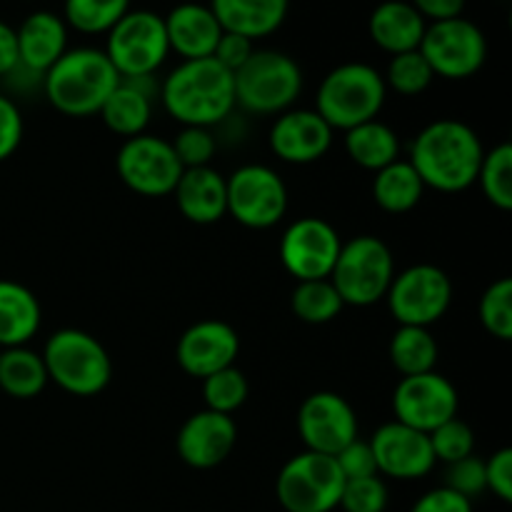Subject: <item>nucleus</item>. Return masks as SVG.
Returning <instances> with one entry per match:
<instances>
[{"instance_id":"obj_17","label":"nucleus","mask_w":512,"mask_h":512,"mask_svg":"<svg viewBox=\"0 0 512 512\" xmlns=\"http://www.w3.org/2000/svg\"><path fill=\"white\" fill-rule=\"evenodd\" d=\"M378 475L393 480H420L435 468V455L430 438L420 430L390 420L375 430L370 440Z\"/></svg>"},{"instance_id":"obj_22","label":"nucleus","mask_w":512,"mask_h":512,"mask_svg":"<svg viewBox=\"0 0 512 512\" xmlns=\"http://www.w3.org/2000/svg\"><path fill=\"white\" fill-rule=\"evenodd\" d=\"M165 35H168L170 53L183 60L213 58L223 28L213 15L210 5L180 3L163 18Z\"/></svg>"},{"instance_id":"obj_47","label":"nucleus","mask_w":512,"mask_h":512,"mask_svg":"<svg viewBox=\"0 0 512 512\" xmlns=\"http://www.w3.org/2000/svg\"><path fill=\"white\" fill-rule=\"evenodd\" d=\"M410 5H413L428 23L460 18L465 10V0H410Z\"/></svg>"},{"instance_id":"obj_46","label":"nucleus","mask_w":512,"mask_h":512,"mask_svg":"<svg viewBox=\"0 0 512 512\" xmlns=\"http://www.w3.org/2000/svg\"><path fill=\"white\" fill-rule=\"evenodd\" d=\"M410 512H473V500L463 498V495L453 493L443 485V488L420 495Z\"/></svg>"},{"instance_id":"obj_5","label":"nucleus","mask_w":512,"mask_h":512,"mask_svg":"<svg viewBox=\"0 0 512 512\" xmlns=\"http://www.w3.org/2000/svg\"><path fill=\"white\" fill-rule=\"evenodd\" d=\"M48 380L75 398L103 393L113 378V360L95 335L78 328L55 330L43 348Z\"/></svg>"},{"instance_id":"obj_28","label":"nucleus","mask_w":512,"mask_h":512,"mask_svg":"<svg viewBox=\"0 0 512 512\" xmlns=\"http://www.w3.org/2000/svg\"><path fill=\"white\" fill-rule=\"evenodd\" d=\"M345 153L355 165L365 170H383L385 165L400 160V138L390 125L380 123L378 118L360 123L345 130Z\"/></svg>"},{"instance_id":"obj_7","label":"nucleus","mask_w":512,"mask_h":512,"mask_svg":"<svg viewBox=\"0 0 512 512\" xmlns=\"http://www.w3.org/2000/svg\"><path fill=\"white\" fill-rule=\"evenodd\" d=\"M395 278L393 250L375 235H358L340 248L330 283L338 290L343 305L368 308L388 295Z\"/></svg>"},{"instance_id":"obj_30","label":"nucleus","mask_w":512,"mask_h":512,"mask_svg":"<svg viewBox=\"0 0 512 512\" xmlns=\"http://www.w3.org/2000/svg\"><path fill=\"white\" fill-rule=\"evenodd\" d=\"M425 185L408 160H395L373 178V198L390 215L410 213L423 200Z\"/></svg>"},{"instance_id":"obj_9","label":"nucleus","mask_w":512,"mask_h":512,"mask_svg":"<svg viewBox=\"0 0 512 512\" xmlns=\"http://www.w3.org/2000/svg\"><path fill=\"white\" fill-rule=\"evenodd\" d=\"M343 485L345 478L335 458L303 450L278 473L275 495L285 512H333Z\"/></svg>"},{"instance_id":"obj_26","label":"nucleus","mask_w":512,"mask_h":512,"mask_svg":"<svg viewBox=\"0 0 512 512\" xmlns=\"http://www.w3.org/2000/svg\"><path fill=\"white\" fill-rule=\"evenodd\" d=\"M208 5L225 33H238L255 43L285 23L290 0H210Z\"/></svg>"},{"instance_id":"obj_15","label":"nucleus","mask_w":512,"mask_h":512,"mask_svg":"<svg viewBox=\"0 0 512 512\" xmlns=\"http://www.w3.org/2000/svg\"><path fill=\"white\" fill-rule=\"evenodd\" d=\"M458 390L445 375L430 373L400 378L393 390L395 420L420 433H433L438 425L458 418Z\"/></svg>"},{"instance_id":"obj_34","label":"nucleus","mask_w":512,"mask_h":512,"mask_svg":"<svg viewBox=\"0 0 512 512\" xmlns=\"http://www.w3.org/2000/svg\"><path fill=\"white\" fill-rule=\"evenodd\" d=\"M483 195L490 205L498 210L512 208V145L500 143L493 150H485L483 163H480L478 178Z\"/></svg>"},{"instance_id":"obj_1","label":"nucleus","mask_w":512,"mask_h":512,"mask_svg":"<svg viewBox=\"0 0 512 512\" xmlns=\"http://www.w3.org/2000/svg\"><path fill=\"white\" fill-rule=\"evenodd\" d=\"M485 148L463 120L440 118L425 125L410 145V160L425 188L463 193L475 185Z\"/></svg>"},{"instance_id":"obj_19","label":"nucleus","mask_w":512,"mask_h":512,"mask_svg":"<svg viewBox=\"0 0 512 512\" xmlns=\"http://www.w3.org/2000/svg\"><path fill=\"white\" fill-rule=\"evenodd\" d=\"M333 133L335 130L315 110L290 108L275 115L268 143L275 158H280L283 163L310 165L325 158L333 145Z\"/></svg>"},{"instance_id":"obj_39","label":"nucleus","mask_w":512,"mask_h":512,"mask_svg":"<svg viewBox=\"0 0 512 512\" xmlns=\"http://www.w3.org/2000/svg\"><path fill=\"white\" fill-rule=\"evenodd\" d=\"M388 500L390 493L385 480L380 475H370V478L345 480L338 508L343 512H385Z\"/></svg>"},{"instance_id":"obj_33","label":"nucleus","mask_w":512,"mask_h":512,"mask_svg":"<svg viewBox=\"0 0 512 512\" xmlns=\"http://www.w3.org/2000/svg\"><path fill=\"white\" fill-rule=\"evenodd\" d=\"M130 10V0H65L63 20L83 35H108Z\"/></svg>"},{"instance_id":"obj_29","label":"nucleus","mask_w":512,"mask_h":512,"mask_svg":"<svg viewBox=\"0 0 512 512\" xmlns=\"http://www.w3.org/2000/svg\"><path fill=\"white\" fill-rule=\"evenodd\" d=\"M43 355L28 345L0 350V390L15 400H33L48 385Z\"/></svg>"},{"instance_id":"obj_41","label":"nucleus","mask_w":512,"mask_h":512,"mask_svg":"<svg viewBox=\"0 0 512 512\" xmlns=\"http://www.w3.org/2000/svg\"><path fill=\"white\" fill-rule=\"evenodd\" d=\"M445 488L468 500L478 498L480 493L488 490L485 488V460H480L473 453L468 458L458 460V463H450L448 470H445Z\"/></svg>"},{"instance_id":"obj_21","label":"nucleus","mask_w":512,"mask_h":512,"mask_svg":"<svg viewBox=\"0 0 512 512\" xmlns=\"http://www.w3.org/2000/svg\"><path fill=\"white\" fill-rule=\"evenodd\" d=\"M155 95H160V83H155V75L120 78L118 88L108 95L100 108V120L110 133L125 140L143 135L153 118Z\"/></svg>"},{"instance_id":"obj_35","label":"nucleus","mask_w":512,"mask_h":512,"mask_svg":"<svg viewBox=\"0 0 512 512\" xmlns=\"http://www.w3.org/2000/svg\"><path fill=\"white\" fill-rule=\"evenodd\" d=\"M248 393V378H245L243 370H238L235 365L218 370V373L208 375V378L203 380L205 410H213V413L233 415L235 410L243 408V403L248 400Z\"/></svg>"},{"instance_id":"obj_27","label":"nucleus","mask_w":512,"mask_h":512,"mask_svg":"<svg viewBox=\"0 0 512 512\" xmlns=\"http://www.w3.org/2000/svg\"><path fill=\"white\" fill-rule=\"evenodd\" d=\"M43 310L30 288L0 280V348H20L38 335Z\"/></svg>"},{"instance_id":"obj_48","label":"nucleus","mask_w":512,"mask_h":512,"mask_svg":"<svg viewBox=\"0 0 512 512\" xmlns=\"http://www.w3.org/2000/svg\"><path fill=\"white\" fill-rule=\"evenodd\" d=\"M20 65V53H18V35H15L13 25L3 23L0 20V78L13 73Z\"/></svg>"},{"instance_id":"obj_43","label":"nucleus","mask_w":512,"mask_h":512,"mask_svg":"<svg viewBox=\"0 0 512 512\" xmlns=\"http://www.w3.org/2000/svg\"><path fill=\"white\" fill-rule=\"evenodd\" d=\"M23 140V115L13 98L0 93V163L13 158Z\"/></svg>"},{"instance_id":"obj_42","label":"nucleus","mask_w":512,"mask_h":512,"mask_svg":"<svg viewBox=\"0 0 512 512\" xmlns=\"http://www.w3.org/2000/svg\"><path fill=\"white\" fill-rule=\"evenodd\" d=\"M335 463H338L340 473L345 480H358V478H370V475H378V465H375L373 450L370 443L355 438L353 443L345 445L338 455H335Z\"/></svg>"},{"instance_id":"obj_8","label":"nucleus","mask_w":512,"mask_h":512,"mask_svg":"<svg viewBox=\"0 0 512 512\" xmlns=\"http://www.w3.org/2000/svg\"><path fill=\"white\" fill-rule=\"evenodd\" d=\"M103 50L120 78L155 75L170 55L163 15L153 10H128L108 30Z\"/></svg>"},{"instance_id":"obj_38","label":"nucleus","mask_w":512,"mask_h":512,"mask_svg":"<svg viewBox=\"0 0 512 512\" xmlns=\"http://www.w3.org/2000/svg\"><path fill=\"white\" fill-rule=\"evenodd\" d=\"M430 448H433L435 463H458L475 453V433L465 420L453 418L448 423L438 425L433 433H428Z\"/></svg>"},{"instance_id":"obj_6","label":"nucleus","mask_w":512,"mask_h":512,"mask_svg":"<svg viewBox=\"0 0 512 512\" xmlns=\"http://www.w3.org/2000/svg\"><path fill=\"white\" fill-rule=\"evenodd\" d=\"M235 105L253 115H280L303 93V70L280 50H253L248 63L233 73Z\"/></svg>"},{"instance_id":"obj_31","label":"nucleus","mask_w":512,"mask_h":512,"mask_svg":"<svg viewBox=\"0 0 512 512\" xmlns=\"http://www.w3.org/2000/svg\"><path fill=\"white\" fill-rule=\"evenodd\" d=\"M390 363L403 378L423 375L435 370L438 365V340L433 338L430 328H415V325H398L390 338Z\"/></svg>"},{"instance_id":"obj_20","label":"nucleus","mask_w":512,"mask_h":512,"mask_svg":"<svg viewBox=\"0 0 512 512\" xmlns=\"http://www.w3.org/2000/svg\"><path fill=\"white\" fill-rule=\"evenodd\" d=\"M238 443V425L233 415H220L213 410H198L178 430L175 448L188 468L210 470L230 458Z\"/></svg>"},{"instance_id":"obj_4","label":"nucleus","mask_w":512,"mask_h":512,"mask_svg":"<svg viewBox=\"0 0 512 512\" xmlns=\"http://www.w3.org/2000/svg\"><path fill=\"white\" fill-rule=\"evenodd\" d=\"M388 88L383 73L368 63H343L330 70L315 93V113L333 130H350L378 118Z\"/></svg>"},{"instance_id":"obj_18","label":"nucleus","mask_w":512,"mask_h":512,"mask_svg":"<svg viewBox=\"0 0 512 512\" xmlns=\"http://www.w3.org/2000/svg\"><path fill=\"white\" fill-rule=\"evenodd\" d=\"M240 353V338L225 320H198L178 340L175 358L190 378L205 380L218 370L235 365Z\"/></svg>"},{"instance_id":"obj_11","label":"nucleus","mask_w":512,"mask_h":512,"mask_svg":"<svg viewBox=\"0 0 512 512\" xmlns=\"http://www.w3.org/2000/svg\"><path fill=\"white\" fill-rule=\"evenodd\" d=\"M385 300L398 325L430 328L453 305V283L443 268L420 263L395 273Z\"/></svg>"},{"instance_id":"obj_40","label":"nucleus","mask_w":512,"mask_h":512,"mask_svg":"<svg viewBox=\"0 0 512 512\" xmlns=\"http://www.w3.org/2000/svg\"><path fill=\"white\" fill-rule=\"evenodd\" d=\"M175 155H178L183 170L188 168H205L213 160L218 143L210 128H180V133L170 140Z\"/></svg>"},{"instance_id":"obj_32","label":"nucleus","mask_w":512,"mask_h":512,"mask_svg":"<svg viewBox=\"0 0 512 512\" xmlns=\"http://www.w3.org/2000/svg\"><path fill=\"white\" fill-rule=\"evenodd\" d=\"M290 308H293L295 318H300L303 323L325 325L338 318L345 305L330 278H323L303 280V283L295 285L293 295H290Z\"/></svg>"},{"instance_id":"obj_24","label":"nucleus","mask_w":512,"mask_h":512,"mask_svg":"<svg viewBox=\"0 0 512 512\" xmlns=\"http://www.w3.org/2000/svg\"><path fill=\"white\" fill-rule=\"evenodd\" d=\"M15 35H18L20 65L40 75L53 68L60 55L68 50V25L63 15L50 10H35L25 15L23 23L15 28Z\"/></svg>"},{"instance_id":"obj_16","label":"nucleus","mask_w":512,"mask_h":512,"mask_svg":"<svg viewBox=\"0 0 512 512\" xmlns=\"http://www.w3.org/2000/svg\"><path fill=\"white\" fill-rule=\"evenodd\" d=\"M298 435L305 450L335 458L345 445L358 438V415L343 395L318 390L300 405Z\"/></svg>"},{"instance_id":"obj_25","label":"nucleus","mask_w":512,"mask_h":512,"mask_svg":"<svg viewBox=\"0 0 512 512\" xmlns=\"http://www.w3.org/2000/svg\"><path fill=\"white\" fill-rule=\"evenodd\" d=\"M425 28L428 20L410 5V0H383L368 20L373 43L390 55L418 50Z\"/></svg>"},{"instance_id":"obj_14","label":"nucleus","mask_w":512,"mask_h":512,"mask_svg":"<svg viewBox=\"0 0 512 512\" xmlns=\"http://www.w3.org/2000/svg\"><path fill=\"white\" fill-rule=\"evenodd\" d=\"M343 240L338 230L323 218H298L280 238V263L298 283L330 278Z\"/></svg>"},{"instance_id":"obj_3","label":"nucleus","mask_w":512,"mask_h":512,"mask_svg":"<svg viewBox=\"0 0 512 512\" xmlns=\"http://www.w3.org/2000/svg\"><path fill=\"white\" fill-rule=\"evenodd\" d=\"M118 83L120 75L105 50L80 45L65 50L58 63L45 70L43 95L68 118H90L100 113Z\"/></svg>"},{"instance_id":"obj_36","label":"nucleus","mask_w":512,"mask_h":512,"mask_svg":"<svg viewBox=\"0 0 512 512\" xmlns=\"http://www.w3.org/2000/svg\"><path fill=\"white\" fill-rule=\"evenodd\" d=\"M433 70H430L428 60L423 58L420 50H408V53L390 55L388 70H385L383 80L385 88L395 90L405 98H415V95L425 93L433 83Z\"/></svg>"},{"instance_id":"obj_37","label":"nucleus","mask_w":512,"mask_h":512,"mask_svg":"<svg viewBox=\"0 0 512 512\" xmlns=\"http://www.w3.org/2000/svg\"><path fill=\"white\" fill-rule=\"evenodd\" d=\"M480 323L493 338L512 340V280L500 278L485 288L480 298Z\"/></svg>"},{"instance_id":"obj_44","label":"nucleus","mask_w":512,"mask_h":512,"mask_svg":"<svg viewBox=\"0 0 512 512\" xmlns=\"http://www.w3.org/2000/svg\"><path fill=\"white\" fill-rule=\"evenodd\" d=\"M485 488L503 503L512 500V450L503 448L485 460Z\"/></svg>"},{"instance_id":"obj_2","label":"nucleus","mask_w":512,"mask_h":512,"mask_svg":"<svg viewBox=\"0 0 512 512\" xmlns=\"http://www.w3.org/2000/svg\"><path fill=\"white\" fill-rule=\"evenodd\" d=\"M160 103L173 120L188 128H210L233 115V73L213 58L183 60L160 83Z\"/></svg>"},{"instance_id":"obj_45","label":"nucleus","mask_w":512,"mask_h":512,"mask_svg":"<svg viewBox=\"0 0 512 512\" xmlns=\"http://www.w3.org/2000/svg\"><path fill=\"white\" fill-rule=\"evenodd\" d=\"M253 50H255L253 40L243 38V35L238 33H225L223 30V35H220L218 45H215L213 50V60L223 65L225 70H230V73H235V70L243 68V65L248 63Z\"/></svg>"},{"instance_id":"obj_10","label":"nucleus","mask_w":512,"mask_h":512,"mask_svg":"<svg viewBox=\"0 0 512 512\" xmlns=\"http://www.w3.org/2000/svg\"><path fill=\"white\" fill-rule=\"evenodd\" d=\"M420 53L428 60L435 78L465 80L473 78L488 58V40L485 33L468 18H450L428 23Z\"/></svg>"},{"instance_id":"obj_12","label":"nucleus","mask_w":512,"mask_h":512,"mask_svg":"<svg viewBox=\"0 0 512 512\" xmlns=\"http://www.w3.org/2000/svg\"><path fill=\"white\" fill-rule=\"evenodd\" d=\"M225 188L228 215L250 230L273 228L288 213V185L268 165H240L225 178Z\"/></svg>"},{"instance_id":"obj_13","label":"nucleus","mask_w":512,"mask_h":512,"mask_svg":"<svg viewBox=\"0 0 512 512\" xmlns=\"http://www.w3.org/2000/svg\"><path fill=\"white\" fill-rule=\"evenodd\" d=\"M115 170L125 188L143 198L173 195L175 185L183 175V165H180L170 140L150 133L135 135L120 145Z\"/></svg>"},{"instance_id":"obj_23","label":"nucleus","mask_w":512,"mask_h":512,"mask_svg":"<svg viewBox=\"0 0 512 512\" xmlns=\"http://www.w3.org/2000/svg\"><path fill=\"white\" fill-rule=\"evenodd\" d=\"M180 215L195 225H213L228 215V188L225 175L213 165L188 168L173 190Z\"/></svg>"}]
</instances>
